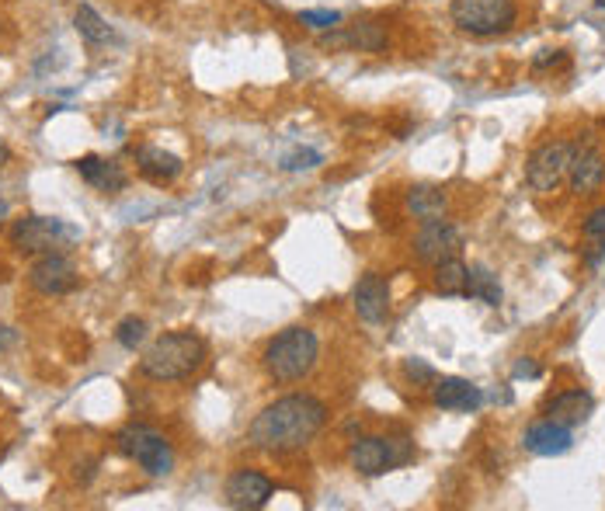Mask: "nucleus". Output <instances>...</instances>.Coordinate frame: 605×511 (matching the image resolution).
I'll use <instances>...</instances> for the list:
<instances>
[{
	"label": "nucleus",
	"instance_id": "obj_15",
	"mask_svg": "<svg viewBox=\"0 0 605 511\" xmlns=\"http://www.w3.org/2000/svg\"><path fill=\"white\" fill-rule=\"evenodd\" d=\"M432 404L442 407V411H456V414H473L480 404H484V390L470 379L459 376H442L432 383Z\"/></svg>",
	"mask_w": 605,
	"mask_h": 511
},
{
	"label": "nucleus",
	"instance_id": "obj_21",
	"mask_svg": "<svg viewBox=\"0 0 605 511\" xmlns=\"http://www.w3.org/2000/svg\"><path fill=\"white\" fill-rule=\"evenodd\" d=\"M74 28H77V35L87 42V46H105V42L115 39L112 25H108V21L101 18L91 4H80L74 11Z\"/></svg>",
	"mask_w": 605,
	"mask_h": 511
},
{
	"label": "nucleus",
	"instance_id": "obj_6",
	"mask_svg": "<svg viewBox=\"0 0 605 511\" xmlns=\"http://www.w3.org/2000/svg\"><path fill=\"white\" fill-rule=\"evenodd\" d=\"M414 459L411 438H383V435H362L348 445V463L362 477H379V473L400 470Z\"/></svg>",
	"mask_w": 605,
	"mask_h": 511
},
{
	"label": "nucleus",
	"instance_id": "obj_5",
	"mask_svg": "<svg viewBox=\"0 0 605 511\" xmlns=\"http://www.w3.org/2000/svg\"><path fill=\"white\" fill-rule=\"evenodd\" d=\"M519 21L515 0H453V25L473 39L505 35Z\"/></svg>",
	"mask_w": 605,
	"mask_h": 511
},
{
	"label": "nucleus",
	"instance_id": "obj_11",
	"mask_svg": "<svg viewBox=\"0 0 605 511\" xmlns=\"http://www.w3.org/2000/svg\"><path fill=\"white\" fill-rule=\"evenodd\" d=\"M227 505L237 508V511H258L272 501L275 494V484L265 477L261 470H233L230 480H227Z\"/></svg>",
	"mask_w": 605,
	"mask_h": 511
},
{
	"label": "nucleus",
	"instance_id": "obj_27",
	"mask_svg": "<svg viewBox=\"0 0 605 511\" xmlns=\"http://www.w3.org/2000/svg\"><path fill=\"white\" fill-rule=\"evenodd\" d=\"M404 376L411 379L414 386H428L432 390V383L439 379V372H435V365H428L425 359H404Z\"/></svg>",
	"mask_w": 605,
	"mask_h": 511
},
{
	"label": "nucleus",
	"instance_id": "obj_19",
	"mask_svg": "<svg viewBox=\"0 0 605 511\" xmlns=\"http://www.w3.org/2000/svg\"><path fill=\"white\" fill-rule=\"evenodd\" d=\"M74 167H77V174L87 181V185L98 188V192H105V195H115V192H122V188H126V171H122L115 160L98 157V153H87V157L74 160Z\"/></svg>",
	"mask_w": 605,
	"mask_h": 511
},
{
	"label": "nucleus",
	"instance_id": "obj_26",
	"mask_svg": "<svg viewBox=\"0 0 605 511\" xmlns=\"http://www.w3.org/2000/svg\"><path fill=\"white\" fill-rule=\"evenodd\" d=\"M300 25L310 28V32H331V28L341 25V11H327V7H317V11H300Z\"/></svg>",
	"mask_w": 605,
	"mask_h": 511
},
{
	"label": "nucleus",
	"instance_id": "obj_22",
	"mask_svg": "<svg viewBox=\"0 0 605 511\" xmlns=\"http://www.w3.org/2000/svg\"><path fill=\"white\" fill-rule=\"evenodd\" d=\"M463 296L480 299V303H487V306H501V282H498V275H494L487 265H473L470 272H466Z\"/></svg>",
	"mask_w": 605,
	"mask_h": 511
},
{
	"label": "nucleus",
	"instance_id": "obj_2",
	"mask_svg": "<svg viewBox=\"0 0 605 511\" xmlns=\"http://www.w3.org/2000/svg\"><path fill=\"white\" fill-rule=\"evenodd\" d=\"M206 355H209L206 341L195 331L160 334L143 352L140 376L153 379V383H181V379H192L206 365Z\"/></svg>",
	"mask_w": 605,
	"mask_h": 511
},
{
	"label": "nucleus",
	"instance_id": "obj_7",
	"mask_svg": "<svg viewBox=\"0 0 605 511\" xmlns=\"http://www.w3.org/2000/svg\"><path fill=\"white\" fill-rule=\"evenodd\" d=\"M74 240H80V230L56 216H21L11 226V244L21 254H46L63 244H74Z\"/></svg>",
	"mask_w": 605,
	"mask_h": 511
},
{
	"label": "nucleus",
	"instance_id": "obj_32",
	"mask_svg": "<svg viewBox=\"0 0 605 511\" xmlns=\"http://www.w3.org/2000/svg\"><path fill=\"white\" fill-rule=\"evenodd\" d=\"M7 160H11V146L0 140V167H7Z\"/></svg>",
	"mask_w": 605,
	"mask_h": 511
},
{
	"label": "nucleus",
	"instance_id": "obj_3",
	"mask_svg": "<svg viewBox=\"0 0 605 511\" xmlns=\"http://www.w3.org/2000/svg\"><path fill=\"white\" fill-rule=\"evenodd\" d=\"M320 359V341L310 327H286L261 352V365L275 383H300Z\"/></svg>",
	"mask_w": 605,
	"mask_h": 511
},
{
	"label": "nucleus",
	"instance_id": "obj_34",
	"mask_svg": "<svg viewBox=\"0 0 605 511\" xmlns=\"http://www.w3.org/2000/svg\"><path fill=\"white\" fill-rule=\"evenodd\" d=\"M595 7H602V11H605V0H595Z\"/></svg>",
	"mask_w": 605,
	"mask_h": 511
},
{
	"label": "nucleus",
	"instance_id": "obj_4",
	"mask_svg": "<svg viewBox=\"0 0 605 511\" xmlns=\"http://www.w3.org/2000/svg\"><path fill=\"white\" fill-rule=\"evenodd\" d=\"M115 449L126 459H133L143 473L150 477H167L174 470V449L157 428L143 425V421H129L126 428L115 432Z\"/></svg>",
	"mask_w": 605,
	"mask_h": 511
},
{
	"label": "nucleus",
	"instance_id": "obj_24",
	"mask_svg": "<svg viewBox=\"0 0 605 511\" xmlns=\"http://www.w3.org/2000/svg\"><path fill=\"white\" fill-rule=\"evenodd\" d=\"M115 341H119L126 352H136V348L147 341V320H143V317L119 320V327H115Z\"/></svg>",
	"mask_w": 605,
	"mask_h": 511
},
{
	"label": "nucleus",
	"instance_id": "obj_23",
	"mask_svg": "<svg viewBox=\"0 0 605 511\" xmlns=\"http://www.w3.org/2000/svg\"><path fill=\"white\" fill-rule=\"evenodd\" d=\"M466 272H470V268L463 265V258H459V254L439 261V265H435V289H439L442 296H463Z\"/></svg>",
	"mask_w": 605,
	"mask_h": 511
},
{
	"label": "nucleus",
	"instance_id": "obj_30",
	"mask_svg": "<svg viewBox=\"0 0 605 511\" xmlns=\"http://www.w3.org/2000/svg\"><path fill=\"white\" fill-rule=\"evenodd\" d=\"M567 56L560 53V49H546V56H536V63H532V67L536 70H543V67H557V63H564Z\"/></svg>",
	"mask_w": 605,
	"mask_h": 511
},
{
	"label": "nucleus",
	"instance_id": "obj_8",
	"mask_svg": "<svg viewBox=\"0 0 605 511\" xmlns=\"http://www.w3.org/2000/svg\"><path fill=\"white\" fill-rule=\"evenodd\" d=\"M567 167H571V143L550 140L529 153L526 160V185L536 195H550L560 188V181L567 178Z\"/></svg>",
	"mask_w": 605,
	"mask_h": 511
},
{
	"label": "nucleus",
	"instance_id": "obj_31",
	"mask_svg": "<svg viewBox=\"0 0 605 511\" xmlns=\"http://www.w3.org/2000/svg\"><path fill=\"white\" fill-rule=\"evenodd\" d=\"M14 338H18V334H14L11 327H0V348H7V345H11Z\"/></svg>",
	"mask_w": 605,
	"mask_h": 511
},
{
	"label": "nucleus",
	"instance_id": "obj_16",
	"mask_svg": "<svg viewBox=\"0 0 605 511\" xmlns=\"http://www.w3.org/2000/svg\"><path fill=\"white\" fill-rule=\"evenodd\" d=\"M136 171H140L150 185L164 188V185H171V181L181 178L185 164H181L178 153L164 150V146H140V150H136Z\"/></svg>",
	"mask_w": 605,
	"mask_h": 511
},
{
	"label": "nucleus",
	"instance_id": "obj_33",
	"mask_svg": "<svg viewBox=\"0 0 605 511\" xmlns=\"http://www.w3.org/2000/svg\"><path fill=\"white\" fill-rule=\"evenodd\" d=\"M7 216H11V202H7L4 195H0V223H4Z\"/></svg>",
	"mask_w": 605,
	"mask_h": 511
},
{
	"label": "nucleus",
	"instance_id": "obj_10",
	"mask_svg": "<svg viewBox=\"0 0 605 511\" xmlns=\"http://www.w3.org/2000/svg\"><path fill=\"white\" fill-rule=\"evenodd\" d=\"M463 251V230L453 223V219H428V223L418 226L414 233V254L425 265H439V261L453 258V254Z\"/></svg>",
	"mask_w": 605,
	"mask_h": 511
},
{
	"label": "nucleus",
	"instance_id": "obj_9",
	"mask_svg": "<svg viewBox=\"0 0 605 511\" xmlns=\"http://www.w3.org/2000/svg\"><path fill=\"white\" fill-rule=\"evenodd\" d=\"M77 282H80L77 265L67 258V254H60V251L39 254V258L32 261V268H28V286L39 292V296H49V299L74 292Z\"/></svg>",
	"mask_w": 605,
	"mask_h": 511
},
{
	"label": "nucleus",
	"instance_id": "obj_12",
	"mask_svg": "<svg viewBox=\"0 0 605 511\" xmlns=\"http://www.w3.org/2000/svg\"><path fill=\"white\" fill-rule=\"evenodd\" d=\"M324 49H352V53H383L390 46V35L379 21H359V25H348V28H331L324 32L320 39Z\"/></svg>",
	"mask_w": 605,
	"mask_h": 511
},
{
	"label": "nucleus",
	"instance_id": "obj_18",
	"mask_svg": "<svg viewBox=\"0 0 605 511\" xmlns=\"http://www.w3.org/2000/svg\"><path fill=\"white\" fill-rule=\"evenodd\" d=\"M543 411L550 421H560V425L574 428V425H585V421L592 418L595 400L588 390H564V393H557V397L546 400Z\"/></svg>",
	"mask_w": 605,
	"mask_h": 511
},
{
	"label": "nucleus",
	"instance_id": "obj_29",
	"mask_svg": "<svg viewBox=\"0 0 605 511\" xmlns=\"http://www.w3.org/2000/svg\"><path fill=\"white\" fill-rule=\"evenodd\" d=\"M539 376H543V369H539L532 359L515 362V379H539Z\"/></svg>",
	"mask_w": 605,
	"mask_h": 511
},
{
	"label": "nucleus",
	"instance_id": "obj_20",
	"mask_svg": "<svg viewBox=\"0 0 605 511\" xmlns=\"http://www.w3.org/2000/svg\"><path fill=\"white\" fill-rule=\"evenodd\" d=\"M407 213H411L414 219H421V223H428V219H442V216L449 213L446 188L414 185L411 192H407Z\"/></svg>",
	"mask_w": 605,
	"mask_h": 511
},
{
	"label": "nucleus",
	"instance_id": "obj_25",
	"mask_svg": "<svg viewBox=\"0 0 605 511\" xmlns=\"http://www.w3.org/2000/svg\"><path fill=\"white\" fill-rule=\"evenodd\" d=\"M324 164V157H320V150H313V146H296L293 153H286V157H282V171H313V167H320Z\"/></svg>",
	"mask_w": 605,
	"mask_h": 511
},
{
	"label": "nucleus",
	"instance_id": "obj_1",
	"mask_svg": "<svg viewBox=\"0 0 605 511\" xmlns=\"http://www.w3.org/2000/svg\"><path fill=\"white\" fill-rule=\"evenodd\" d=\"M327 425V404L313 393H286L261 407L247 425V445L268 456H289L313 442Z\"/></svg>",
	"mask_w": 605,
	"mask_h": 511
},
{
	"label": "nucleus",
	"instance_id": "obj_14",
	"mask_svg": "<svg viewBox=\"0 0 605 511\" xmlns=\"http://www.w3.org/2000/svg\"><path fill=\"white\" fill-rule=\"evenodd\" d=\"M605 178V157L595 143L571 146V167H567V181H571L574 195H592Z\"/></svg>",
	"mask_w": 605,
	"mask_h": 511
},
{
	"label": "nucleus",
	"instance_id": "obj_28",
	"mask_svg": "<svg viewBox=\"0 0 605 511\" xmlns=\"http://www.w3.org/2000/svg\"><path fill=\"white\" fill-rule=\"evenodd\" d=\"M585 237H605V206H599V209H592L588 213V219H585Z\"/></svg>",
	"mask_w": 605,
	"mask_h": 511
},
{
	"label": "nucleus",
	"instance_id": "obj_13",
	"mask_svg": "<svg viewBox=\"0 0 605 511\" xmlns=\"http://www.w3.org/2000/svg\"><path fill=\"white\" fill-rule=\"evenodd\" d=\"M352 306L359 313L362 324L379 327L386 317H390V286L379 272H366L352 289Z\"/></svg>",
	"mask_w": 605,
	"mask_h": 511
},
{
	"label": "nucleus",
	"instance_id": "obj_17",
	"mask_svg": "<svg viewBox=\"0 0 605 511\" xmlns=\"http://www.w3.org/2000/svg\"><path fill=\"white\" fill-rule=\"evenodd\" d=\"M574 442L571 428L560 425V421H536V425L526 428V435H522V445L532 452V456H560V452H567Z\"/></svg>",
	"mask_w": 605,
	"mask_h": 511
}]
</instances>
